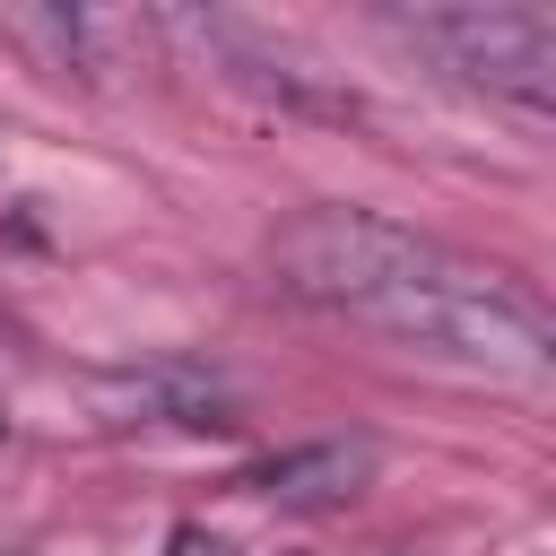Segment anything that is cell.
I'll use <instances>...</instances> for the list:
<instances>
[{
  "label": "cell",
  "mask_w": 556,
  "mask_h": 556,
  "mask_svg": "<svg viewBox=\"0 0 556 556\" xmlns=\"http://www.w3.org/2000/svg\"><path fill=\"white\" fill-rule=\"evenodd\" d=\"M443 252L417 235V226H400V217H374V208H295L278 235H269V269H278V287L287 295H304V304H339V313H374L391 287H408V278H426Z\"/></svg>",
  "instance_id": "obj_2"
},
{
  "label": "cell",
  "mask_w": 556,
  "mask_h": 556,
  "mask_svg": "<svg viewBox=\"0 0 556 556\" xmlns=\"http://www.w3.org/2000/svg\"><path fill=\"white\" fill-rule=\"evenodd\" d=\"M374 469H382V452L365 434H321V443H295V452L261 460L252 469V495H269L287 513H321V504H356L374 486Z\"/></svg>",
  "instance_id": "obj_4"
},
{
  "label": "cell",
  "mask_w": 556,
  "mask_h": 556,
  "mask_svg": "<svg viewBox=\"0 0 556 556\" xmlns=\"http://www.w3.org/2000/svg\"><path fill=\"white\" fill-rule=\"evenodd\" d=\"M365 321L391 330V339H408V348H426V356H443V365L504 374V382H539V374L556 365V330H547V313H539L513 278H495V269H460V261H434L426 278L391 287Z\"/></svg>",
  "instance_id": "obj_1"
},
{
  "label": "cell",
  "mask_w": 556,
  "mask_h": 556,
  "mask_svg": "<svg viewBox=\"0 0 556 556\" xmlns=\"http://www.w3.org/2000/svg\"><path fill=\"white\" fill-rule=\"evenodd\" d=\"M0 556H17V547H0Z\"/></svg>",
  "instance_id": "obj_8"
},
{
  "label": "cell",
  "mask_w": 556,
  "mask_h": 556,
  "mask_svg": "<svg viewBox=\"0 0 556 556\" xmlns=\"http://www.w3.org/2000/svg\"><path fill=\"white\" fill-rule=\"evenodd\" d=\"M0 35H9V43H35L43 70H78V78H104V70H113V61H104L113 17H96V9H9Z\"/></svg>",
  "instance_id": "obj_5"
},
{
  "label": "cell",
  "mask_w": 556,
  "mask_h": 556,
  "mask_svg": "<svg viewBox=\"0 0 556 556\" xmlns=\"http://www.w3.org/2000/svg\"><path fill=\"white\" fill-rule=\"evenodd\" d=\"M165 556H226V539H208L200 521H182V530L165 539Z\"/></svg>",
  "instance_id": "obj_6"
},
{
  "label": "cell",
  "mask_w": 556,
  "mask_h": 556,
  "mask_svg": "<svg viewBox=\"0 0 556 556\" xmlns=\"http://www.w3.org/2000/svg\"><path fill=\"white\" fill-rule=\"evenodd\" d=\"M0 452H9V417H0Z\"/></svg>",
  "instance_id": "obj_7"
},
{
  "label": "cell",
  "mask_w": 556,
  "mask_h": 556,
  "mask_svg": "<svg viewBox=\"0 0 556 556\" xmlns=\"http://www.w3.org/2000/svg\"><path fill=\"white\" fill-rule=\"evenodd\" d=\"M408 35L426 52H443V70H460L469 87H495L513 104H547L556 96V26L547 9H417Z\"/></svg>",
  "instance_id": "obj_3"
}]
</instances>
